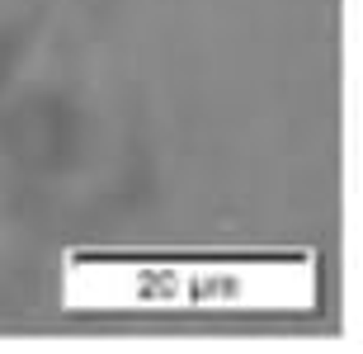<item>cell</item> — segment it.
<instances>
[{"label": "cell", "instance_id": "1", "mask_svg": "<svg viewBox=\"0 0 363 354\" xmlns=\"http://www.w3.org/2000/svg\"><path fill=\"white\" fill-rule=\"evenodd\" d=\"M67 307H307V255L108 260L67 255Z\"/></svg>", "mask_w": 363, "mask_h": 354}]
</instances>
